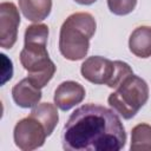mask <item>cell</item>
<instances>
[{"label": "cell", "mask_w": 151, "mask_h": 151, "mask_svg": "<svg viewBox=\"0 0 151 151\" xmlns=\"http://www.w3.org/2000/svg\"><path fill=\"white\" fill-rule=\"evenodd\" d=\"M20 14L13 2L0 4V46L9 50L14 46L18 38Z\"/></svg>", "instance_id": "obj_6"}, {"label": "cell", "mask_w": 151, "mask_h": 151, "mask_svg": "<svg viewBox=\"0 0 151 151\" xmlns=\"http://www.w3.org/2000/svg\"><path fill=\"white\" fill-rule=\"evenodd\" d=\"M114 65H116V68H114L113 77L107 85L111 88H117L129 76L133 74V71L127 63L122 60H114Z\"/></svg>", "instance_id": "obj_14"}, {"label": "cell", "mask_w": 151, "mask_h": 151, "mask_svg": "<svg viewBox=\"0 0 151 151\" xmlns=\"http://www.w3.org/2000/svg\"><path fill=\"white\" fill-rule=\"evenodd\" d=\"M46 137L48 136L44 125L32 116L20 119L14 126V143L22 151H31L41 147Z\"/></svg>", "instance_id": "obj_5"}, {"label": "cell", "mask_w": 151, "mask_h": 151, "mask_svg": "<svg viewBox=\"0 0 151 151\" xmlns=\"http://www.w3.org/2000/svg\"><path fill=\"white\" fill-rule=\"evenodd\" d=\"M114 68V61L100 55H93L85 59V61L81 64L80 72L84 79L92 84L109 85L113 77Z\"/></svg>", "instance_id": "obj_7"}, {"label": "cell", "mask_w": 151, "mask_h": 151, "mask_svg": "<svg viewBox=\"0 0 151 151\" xmlns=\"http://www.w3.org/2000/svg\"><path fill=\"white\" fill-rule=\"evenodd\" d=\"M85 88L81 84L67 80L63 81L54 91V104L63 111H68L80 104L85 98Z\"/></svg>", "instance_id": "obj_8"}, {"label": "cell", "mask_w": 151, "mask_h": 151, "mask_svg": "<svg viewBox=\"0 0 151 151\" xmlns=\"http://www.w3.org/2000/svg\"><path fill=\"white\" fill-rule=\"evenodd\" d=\"M12 97L15 104L22 109L34 107L39 104L42 93L28 78H24L17 83L12 88Z\"/></svg>", "instance_id": "obj_9"}, {"label": "cell", "mask_w": 151, "mask_h": 151, "mask_svg": "<svg viewBox=\"0 0 151 151\" xmlns=\"http://www.w3.org/2000/svg\"><path fill=\"white\" fill-rule=\"evenodd\" d=\"M137 5V0H107V6L111 13L116 15L130 14Z\"/></svg>", "instance_id": "obj_15"}, {"label": "cell", "mask_w": 151, "mask_h": 151, "mask_svg": "<svg viewBox=\"0 0 151 151\" xmlns=\"http://www.w3.org/2000/svg\"><path fill=\"white\" fill-rule=\"evenodd\" d=\"M129 48L138 58L151 57V27L139 26L134 28L129 38Z\"/></svg>", "instance_id": "obj_10"}, {"label": "cell", "mask_w": 151, "mask_h": 151, "mask_svg": "<svg viewBox=\"0 0 151 151\" xmlns=\"http://www.w3.org/2000/svg\"><path fill=\"white\" fill-rule=\"evenodd\" d=\"M0 57H1V60H2V71H1L2 79H1V85H4L13 76V64H12L11 59H8L7 55H5L4 53H1Z\"/></svg>", "instance_id": "obj_16"}, {"label": "cell", "mask_w": 151, "mask_h": 151, "mask_svg": "<svg viewBox=\"0 0 151 151\" xmlns=\"http://www.w3.org/2000/svg\"><path fill=\"white\" fill-rule=\"evenodd\" d=\"M131 151H151V125L137 124L131 130Z\"/></svg>", "instance_id": "obj_13"}, {"label": "cell", "mask_w": 151, "mask_h": 151, "mask_svg": "<svg viewBox=\"0 0 151 151\" xmlns=\"http://www.w3.org/2000/svg\"><path fill=\"white\" fill-rule=\"evenodd\" d=\"M48 26L33 24L26 27L24 48L20 52V63L28 72L27 78L39 88L46 86L55 73V65L47 52Z\"/></svg>", "instance_id": "obj_2"}, {"label": "cell", "mask_w": 151, "mask_h": 151, "mask_svg": "<svg viewBox=\"0 0 151 151\" xmlns=\"http://www.w3.org/2000/svg\"><path fill=\"white\" fill-rule=\"evenodd\" d=\"M96 28V19L87 12H77L68 15L59 33V51L63 57L71 61L84 59Z\"/></svg>", "instance_id": "obj_3"}, {"label": "cell", "mask_w": 151, "mask_h": 151, "mask_svg": "<svg viewBox=\"0 0 151 151\" xmlns=\"http://www.w3.org/2000/svg\"><path fill=\"white\" fill-rule=\"evenodd\" d=\"M61 143L67 151H119L125 146L126 132L113 110L90 103L72 112Z\"/></svg>", "instance_id": "obj_1"}, {"label": "cell", "mask_w": 151, "mask_h": 151, "mask_svg": "<svg viewBox=\"0 0 151 151\" xmlns=\"http://www.w3.org/2000/svg\"><path fill=\"white\" fill-rule=\"evenodd\" d=\"M76 2H78L79 5H85V6H88V5H92L94 4L97 0H74Z\"/></svg>", "instance_id": "obj_17"}, {"label": "cell", "mask_w": 151, "mask_h": 151, "mask_svg": "<svg viewBox=\"0 0 151 151\" xmlns=\"http://www.w3.org/2000/svg\"><path fill=\"white\" fill-rule=\"evenodd\" d=\"M19 8L27 20L39 22L50 15L52 0H19Z\"/></svg>", "instance_id": "obj_11"}, {"label": "cell", "mask_w": 151, "mask_h": 151, "mask_svg": "<svg viewBox=\"0 0 151 151\" xmlns=\"http://www.w3.org/2000/svg\"><path fill=\"white\" fill-rule=\"evenodd\" d=\"M29 116L37 118L45 127L47 136H51L54 131L58 122H59V114L57 111V105L51 103H41L35 105Z\"/></svg>", "instance_id": "obj_12"}, {"label": "cell", "mask_w": 151, "mask_h": 151, "mask_svg": "<svg viewBox=\"0 0 151 151\" xmlns=\"http://www.w3.org/2000/svg\"><path fill=\"white\" fill-rule=\"evenodd\" d=\"M149 99V86L144 79L138 76H129L112 92L107 103L124 119L133 118Z\"/></svg>", "instance_id": "obj_4"}]
</instances>
